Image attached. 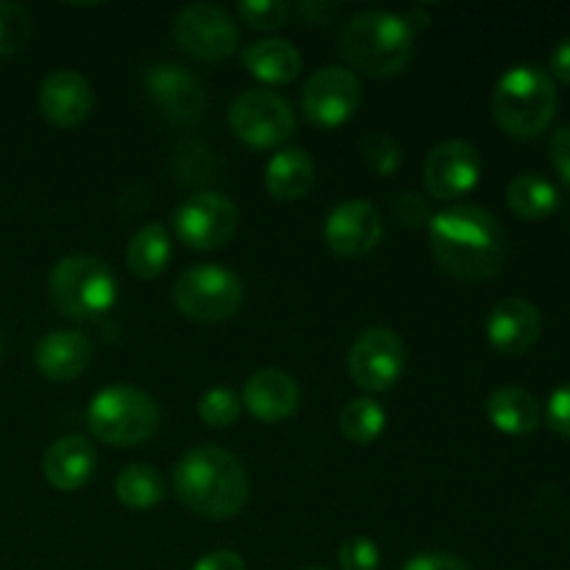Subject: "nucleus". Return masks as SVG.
Segmentation results:
<instances>
[{
    "mask_svg": "<svg viewBox=\"0 0 570 570\" xmlns=\"http://www.w3.org/2000/svg\"><path fill=\"white\" fill-rule=\"evenodd\" d=\"M429 243L440 267L460 282H488L499 276L504 265V232L482 206L456 204L432 215Z\"/></svg>",
    "mask_w": 570,
    "mask_h": 570,
    "instance_id": "1",
    "label": "nucleus"
},
{
    "mask_svg": "<svg viewBox=\"0 0 570 570\" xmlns=\"http://www.w3.org/2000/svg\"><path fill=\"white\" fill-rule=\"evenodd\" d=\"M173 490L187 510L223 521L243 510L250 484L237 456L217 445H198L173 468Z\"/></svg>",
    "mask_w": 570,
    "mask_h": 570,
    "instance_id": "2",
    "label": "nucleus"
},
{
    "mask_svg": "<svg viewBox=\"0 0 570 570\" xmlns=\"http://www.w3.org/2000/svg\"><path fill=\"white\" fill-rule=\"evenodd\" d=\"M340 53L365 76H395L415 56V28L393 11H360L343 26Z\"/></svg>",
    "mask_w": 570,
    "mask_h": 570,
    "instance_id": "3",
    "label": "nucleus"
},
{
    "mask_svg": "<svg viewBox=\"0 0 570 570\" xmlns=\"http://www.w3.org/2000/svg\"><path fill=\"white\" fill-rule=\"evenodd\" d=\"M554 78L534 65H518L499 78L493 89L495 122L510 137L532 139L551 126L557 115Z\"/></svg>",
    "mask_w": 570,
    "mask_h": 570,
    "instance_id": "4",
    "label": "nucleus"
},
{
    "mask_svg": "<svg viewBox=\"0 0 570 570\" xmlns=\"http://www.w3.org/2000/svg\"><path fill=\"white\" fill-rule=\"evenodd\" d=\"M48 293L56 309L70 321H92L115 306L117 282L104 259L89 254L65 256L53 265Z\"/></svg>",
    "mask_w": 570,
    "mask_h": 570,
    "instance_id": "5",
    "label": "nucleus"
},
{
    "mask_svg": "<svg viewBox=\"0 0 570 570\" xmlns=\"http://www.w3.org/2000/svg\"><path fill=\"white\" fill-rule=\"evenodd\" d=\"M159 406L145 390L115 384L89 401L87 426L104 443L115 449L145 443L159 429Z\"/></svg>",
    "mask_w": 570,
    "mask_h": 570,
    "instance_id": "6",
    "label": "nucleus"
},
{
    "mask_svg": "<svg viewBox=\"0 0 570 570\" xmlns=\"http://www.w3.org/2000/svg\"><path fill=\"white\" fill-rule=\"evenodd\" d=\"M245 289L237 273L220 265H195L176 278L173 301L178 312L198 323H223L243 306Z\"/></svg>",
    "mask_w": 570,
    "mask_h": 570,
    "instance_id": "7",
    "label": "nucleus"
},
{
    "mask_svg": "<svg viewBox=\"0 0 570 570\" xmlns=\"http://www.w3.org/2000/svg\"><path fill=\"white\" fill-rule=\"evenodd\" d=\"M228 126L250 148H276L295 134V111L271 89H248L228 109Z\"/></svg>",
    "mask_w": 570,
    "mask_h": 570,
    "instance_id": "8",
    "label": "nucleus"
},
{
    "mask_svg": "<svg viewBox=\"0 0 570 570\" xmlns=\"http://www.w3.org/2000/svg\"><path fill=\"white\" fill-rule=\"evenodd\" d=\"M239 226L234 200L223 193H198L184 200L173 215L176 237L193 250H215L232 243Z\"/></svg>",
    "mask_w": 570,
    "mask_h": 570,
    "instance_id": "9",
    "label": "nucleus"
},
{
    "mask_svg": "<svg viewBox=\"0 0 570 570\" xmlns=\"http://www.w3.org/2000/svg\"><path fill=\"white\" fill-rule=\"evenodd\" d=\"M173 39L198 61H223L239 48V28L220 6L193 3L178 11Z\"/></svg>",
    "mask_w": 570,
    "mask_h": 570,
    "instance_id": "10",
    "label": "nucleus"
},
{
    "mask_svg": "<svg viewBox=\"0 0 570 570\" xmlns=\"http://www.w3.org/2000/svg\"><path fill=\"white\" fill-rule=\"evenodd\" d=\"M406 365V348L390 328H367L348 351V373L362 390L384 393L401 379Z\"/></svg>",
    "mask_w": 570,
    "mask_h": 570,
    "instance_id": "11",
    "label": "nucleus"
},
{
    "mask_svg": "<svg viewBox=\"0 0 570 570\" xmlns=\"http://www.w3.org/2000/svg\"><path fill=\"white\" fill-rule=\"evenodd\" d=\"M482 176V154L468 139H449L429 150L423 184L438 200H456L471 193Z\"/></svg>",
    "mask_w": 570,
    "mask_h": 570,
    "instance_id": "12",
    "label": "nucleus"
},
{
    "mask_svg": "<svg viewBox=\"0 0 570 570\" xmlns=\"http://www.w3.org/2000/svg\"><path fill=\"white\" fill-rule=\"evenodd\" d=\"M362 100L360 78L345 67H323L306 81L301 104L309 122L321 128H340L356 115Z\"/></svg>",
    "mask_w": 570,
    "mask_h": 570,
    "instance_id": "13",
    "label": "nucleus"
},
{
    "mask_svg": "<svg viewBox=\"0 0 570 570\" xmlns=\"http://www.w3.org/2000/svg\"><path fill=\"white\" fill-rule=\"evenodd\" d=\"M382 212L367 204V200H345V204H340L326 217V228H323L328 248L337 256H348V259L371 254L379 239H382Z\"/></svg>",
    "mask_w": 570,
    "mask_h": 570,
    "instance_id": "14",
    "label": "nucleus"
},
{
    "mask_svg": "<svg viewBox=\"0 0 570 570\" xmlns=\"http://www.w3.org/2000/svg\"><path fill=\"white\" fill-rule=\"evenodd\" d=\"M145 89L154 104L170 117L173 122H195L204 111L206 95L198 78L181 65H154L145 72Z\"/></svg>",
    "mask_w": 570,
    "mask_h": 570,
    "instance_id": "15",
    "label": "nucleus"
},
{
    "mask_svg": "<svg viewBox=\"0 0 570 570\" xmlns=\"http://www.w3.org/2000/svg\"><path fill=\"white\" fill-rule=\"evenodd\" d=\"M540 321L538 306L523 298H504L490 309L488 315V340L499 354L521 356L538 343Z\"/></svg>",
    "mask_w": 570,
    "mask_h": 570,
    "instance_id": "16",
    "label": "nucleus"
},
{
    "mask_svg": "<svg viewBox=\"0 0 570 570\" xmlns=\"http://www.w3.org/2000/svg\"><path fill=\"white\" fill-rule=\"evenodd\" d=\"M39 111L59 128H76L92 111V89L76 70H56L39 87Z\"/></svg>",
    "mask_w": 570,
    "mask_h": 570,
    "instance_id": "17",
    "label": "nucleus"
},
{
    "mask_svg": "<svg viewBox=\"0 0 570 570\" xmlns=\"http://www.w3.org/2000/svg\"><path fill=\"white\" fill-rule=\"evenodd\" d=\"M95 468H98V454L89 440L78 438V434H67L59 438L48 451H45L42 471L50 488L61 490V493H76L83 484L92 479Z\"/></svg>",
    "mask_w": 570,
    "mask_h": 570,
    "instance_id": "18",
    "label": "nucleus"
},
{
    "mask_svg": "<svg viewBox=\"0 0 570 570\" xmlns=\"http://www.w3.org/2000/svg\"><path fill=\"white\" fill-rule=\"evenodd\" d=\"M243 401L250 415L262 423H278L298 410L301 390L284 371H259L245 382Z\"/></svg>",
    "mask_w": 570,
    "mask_h": 570,
    "instance_id": "19",
    "label": "nucleus"
},
{
    "mask_svg": "<svg viewBox=\"0 0 570 570\" xmlns=\"http://www.w3.org/2000/svg\"><path fill=\"white\" fill-rule=\"evenodd\" d=\"M33 360L50 382H72L92 362V343L81 332H50L39 340Z\"/></svg>",
    "mask_w": 570,
    "mask_h": 570,
    "instance_id": "20",
    "label": "nucleus"
},
{
    "mask_svg": "<svg viewBox=\"0 0 570 570\" xmlns=\"http://www.w3.org/2000/svg\"><path fill=\"white\" fill-rule=\"evenodd\" d=\"M315 181V165L309 154L301 148H284L271 159L265 170V187L276 200H298L304 198Z\"/></svg>",
    "mask_w": 570,
    "mask_h": 570,
    "instance_id": "21",
    "label": "nucleus"
},
{
    "mask_svg": "<svg viewBox=\"0 0 570 570\" xmlns=\"http://www.w3.org/2000/svg\"><path fill=\"white\" fill-rule=\"evenodd\" d=\"M245 70L262 83H289L301 72V53L284 39H262L243 50Z\"/></svg>",
    "mask_w": 570,
    "mask_h": 570,
    "instance_id": "22",
    "label": "nucleus"
},
{
    "mask_svg": "<svg viewBox=\"0 0 570 570\" xmlns=\"http://www.w3.org/2000/svg\"><path fill=\"white\" fill-rule=\"evenodd\" d=\"M488 417L499 432L521 438L538 429L540 404L523 387H499L488 399Z\"/></svg>",
    "mask_w": 570,
    "mask_h": 570,
    "instance_id": "23",
    "label": "nucleus"
},
{
    "mask_svg": "<svg viewBox=\"0 0 570 570\" xmlns=\"http://www.w3.org/2000/svg\"><path fill=\"white\" fill-rule=\"evenodd\" d=\"M170 256H173L170 232H167V226H161V223H148V226L139 228L126 248L128 271H131L137 278L161 276L165 267L170 265Z\"/></svg>",
    "mask_w": 570,
    "mask_h": 570,
    "instance_id": "24",
    "label": "nucleus"
},
{
    "mask_svg": "<svg viewBox=\"0 0 570 570\" xmlns=\"http://www.w3.org/2000/svg\"><path fill=\"white\" fill-rule=\"evenodd\" d=\"M507 204L523 220H543L557 212L560 193L549 178L538 176V173H523V176L512 178L507 187Z\"/></svg>",
    "mask_w": 570,
    "mask_h": 570,
    "instance_id": "25",
    "label": "nucleus"
},
{
    "mask_svg": "<svg viewBox=\"0 0 570 570\" xmlns=\"http://www.w3.org/2000/svg\"><path fill=\"white\" fill-rule=\"evenodd\" d=\"M115 493L122 507L142 512L159 504V501L165 499L167 488H165V479H161V473L156 471L154 465L134 462V465H126L120 473H117Z\"/></svg>",
    "mask_w": 570,
    "mask_h": 570,
    "instance_id": "26",
    "label": "nucleus"
},
{
    "mask_svg": "<svg viewBox=\"0 0 570 570\" xmlns=\"http://www.w3.org/2000/svg\"><path fill=\"white\" fill-rule=\"evenodd\" d=\"M384 423H387V415L382 404L373 399H351L340 415V429L356 445L373 443L384 432Z\"/></svg>",
    "mask_w": 570,
    "mask_h": 570,
    "instance_id": "27",
    "label": "nucleus"
},
{
    "mask_svg": "<svg viewBox=\"0 0 570 570\" xmlns=\"http://www.w3.org/2000/svg\"><path fill=\"white\" fill-rule=\"evenodd\" d=\"M31 31L33 22L26 6L0 0V59L20 53L31 39Z\"/></svg>",
    "mask_w": 570,
    "mask_h": 570,
    "instance_id": "28",
    "label": "nucleus"
},
{
    "mask_svg": "<svg viewBox=\"0 0 570 570\" xmlns=\"http://www.w3.org/2000/svg\"><path fill=\"white\" fill-rule=\"evenodd\" d=\"M198 415L206 426L226 429L239 417V395L228 387H215L200 399Z\"/></svg>",
    "mask_w": 570,
    "mask_h": 570,
    "instance_id": "29",
    "label": "nucleus"
},
{
    "mask_svg": "<svg viewBox=\"0 0 570 570\" xmlns=\"http://www.w3.org/2000/svg\"><path fill=\"white\" fill-rule=\"evenodd\" d=\"M239 17L254 31H278L287 26L289 6L282 0H245L237 6Z\"/></svg>",
    "mask_w": 570,
    "mask_h": 570,
    "instance_id": "30",
    "label": "nucleus"
},
{
    "mask_svg": "<svg viewBox=\"0 0 570 570\" xmlns=\"http://www.w3.org/2000/svg\"><path fill=\"white\" fill-rule=\"evenodd\" d=\"M362 150H365L367 165H371L379 176H393L401 167V145L395 142L390 134H371V137L365 139V145H362Z\"/></svg>",
    "mask_w": 570,
    "mask_h": 570,
    "instance_id": "31",
    "label": "nucleus"
},
{
    "mask_svg": "<svg viewBox=\"0 0 570 570\" xmlns=\"http://www.w3.org/2000/svg\"><path fill=\"white\" fill-rule=\"evenodd\" d=\"M337 560L343 570H379L382 557H379V546L371 538L356 534V538L343 540Z\"/></svg>",
    "mask_w": 570,
    "mask_h": 570,
    "instance_id": "32",
    "label": "nucleus"
},
{
    "mask_svg": "<svg viewBox=\"0 0 570 570\" xmlns=\"http://www.w3.org/2000/svg\"><path fill=\"white\" fill-rule=\"evenodd\" d=\"M390 206H393V215L399 217V220L404 223L406 228L423 226V223L432 220V209H429L426 200H423L421 195H415V193L393 195Z\"/></svg>",
    "mask_w": 570,
    "mask_h": 570,
    "instance_id": "33",
    "label": "nucleus"
},
{
    "mask_svg": "<svg viewBox=\"0 0 570 570\" xmlns=\"http://www.w3.org/2000/svg\"><path fill=\"white\" fill-rule=\"evenodd\" d=\"M546 421L562 438H570V382L551 393L549 406H546Z\"/></svg>",
    "mask_w": 570,
    "mask_h": 570,
    "instance_id": "34",
    "label": "nucleus"
},
{
    "mask_svg": "<svg viewBox=\"0 0 570 570\" xmlns=\"http://www.w3.org/2000/svg\"><path fill=\"white\" fill-rule=\"evenodd\" d=\"M404 570H471L465 560H460L456 554H445V551H426V554H417L406 562Z\"/></svg>",
    "mask_w": 570,
    "mask_h": 570,
    "instance_id": "35",
    "label": "nucleus"
},
{
    "mask_svg": "<svg viewBox=\"0 0 570 570\" xmlns=\"http://www.w3.org/2000/svg\"><path fill=\"white\" fill-rule=\"evenodd\" d=\"M549 154H551V165H554V170L560 173L562 181L570 187V122L551 137Z\"/></svg>",
    "mask_w": 570,
    "mask_h": 570,
    "instance_id": "36",
    "label": "nucleus"
},
{
    "mask_svg": "<svg viewBox=\"0 0 570 570\" xmlns=\"http://www.w3.org/2000/svg\"><path fill=\"white\" fill-rule=\"evenodd\" d=\"M193 570H245V562L237 551L217 549V551H209V554L200 557V560L195 562Z\"/></svg>",
    "mask_w": 570,
    "mask_h": 570,
    "instance_id": "37",
    "label": "nucleus"
},
{
    "mask_svg": "<svg viewBox=\"0 0 570 570\" xmlns=\"http://www.w3.org/2000/svg\"><path fill=\"white\" fill-rule=\"evenodd\" d=\"M549 76H554L557 81L562 83H570V37L562 39V42L554 48V53H551Z\"/></svg>",
    "mask_w": 570,
    "mask_h": 570,
    "instance_id": "38",
    "label": "nucleus"
},
{
    "mask_svg": "<svg viewBox=\"0 0 570 570\" xmlns=\"http://www.w3.org/2000/svg\"><path fill=\"white\" fill-rule=\"evenodd\" d=\"M301 14L309 17L312 22H323V14H337V6H326V3H301Z\"/></svg>",
    "mask_w": 570,
    "mask_h": 570,
    "instance_id": "39",
    "label": "nucleus"
},
{
    "mask_svg": "<svg viewBox=\"0 0 570 570\" xmlns=\"http://www.w3.org/2000/svg\"><path fill=\"white\" fill-rule=\"evenodd\" d=\"M309 570H326V568H309Z\"/></svg>",
    "mask_w": 570,
    "mask_h": 570,
    "instance_id": "40",
    "label": "nucleus"
},
{
    "mask_svg": "<svg viewBox=\"0 0 570 570\" xmlns=\"http://www.w3.org/2000/svg\"><path fill=\"white\" fill-rule=\"evenodd\" d=\"M0 348H3V343H0Z\"/></svg>",
    "mask_w": 570,
    "mask_h": 570,
    "instance_id": "41",
    "label": "nucleus"
}]
</instances>
